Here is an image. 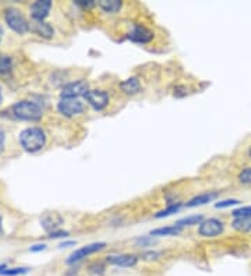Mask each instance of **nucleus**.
<instances>
[{
  "label": "nucleus",
  "mask_w": 251,
  "mask_h": 276,
  "mask_svg": "<svg viewBox=\"0 0 251 276\" xmlns=\"http://www.w3.org/2000/svg\"><path fill=\"white\" fill-rule=\"evenodd\" d=\"M18 140L24 151H27L29 154H35L45 147L46 134L41 127H28L21 131Z\"/></svg>",
  "instance_id": "nucleus-1"
},
{
  "label": "nucleus",
  "mask_w": 251,
  "mask_h": 276,
  "mask_svg": "<svg viewBox=\"0 0 251 276\" xmlns=\"http://www.w3.org/2000/svg\"><path fill=\"white\" fill-rule=\"evenodd\" d=\"M14 117L25 121H36L42 117V109L32 100H20L11 106Z\"/></svg>",
  "instance_id": "nucleus-2"
},
{
  "label": "nucleus",
  "mask_w": 251,
  "mask_h": 276,
  "mask_svg": "<svg viewBox=\"0 0 251 276\" xmlns=\"http://www.w3.org/2000/svg\"><path fill=\"white\" fill-rule=\"evenodd\" d=\"M4 18H6L7 25L13 29L14 32H17V34H21V35H22V34H25L28 29H29V24H28V21L25 20V17H24L22 13H21L20 10H17V8H6V11H4Z\"/></svg>",
  "instance_id": "nucleus-3"
},
{
  "label": "nucleus",
  "mask_w": 251,
  "mask_h": 276,
  "mask_svg": "<svg viewBox=\"0 0 251 276\" xmlns=\"http://www.w3.org/2000/svg\"><path fill=\"white\" fill-rule=\"evenodd\" d=\"M105 247H106V243H105V241H98V243H91V244H87V246H84V247L77 248V250H74V251L69 255V258L66 260V264H67V265H76V264H78L80 261H83L84 258L95 254V253L102 251Z\"/></svg>",
  "instance_id": "nucleus-4"
},
{
  "label": "nucleus",
  "mask_w": 251,
  "mask_h": 276,
  "mask_svg": "<svg viewBox=\"0 0 251 276\" xmlns=\"http://www.w3.org/2000/svg\"><path fill=\"white\" fill-rule=\"evenodd\" d=\"M85 109L84 102L76 98H60L57 102V110L66 117H74L81 114Z\"/></svg>",
  "instance_id": "nucleus-5"
},
{
  "label": "nucleus",
  "mask_w": 251,
  "mask_h": 276,
  "mask_svg": "<svg viewBox=\"0 0 251 276\" xmlns=\"http://www.w3.org/2000/svg\"><path fill=\"white\" fill-rule=\"evenodd\" d=\"M84 99L95 110H104L109 105V93L104 90H90L84 95Z\"/></svg>",
  "instance_id": "nucleus-6"
},
{
  "label": "nucleus",
  "mask_w": 251,
  "mask_h": 276,
  "mask_svg": "<svg viewBox=\"0 0 251 276\" xmlns=\"http://www.w3.org/2000/svg\"><path fill=\"white\" fill-rule=\"evenodd\" d=\"M223 222L216 219V218H209V219L202 220L198 226V234L202 237H216L223 233Z\"/></svg>",
  "instance_id": "nucleus-7"
},
{
  "label": "nucleus",
  "mask_w": 251,
  "mask_h": 276,
  "mask_svg": "<svg viewBox=\"0 0 251 276\" xmlns=\"http://www.w3.org/2000/svg\"><path fill=\"white\" fill-rule=\"evenodd\" d=\"M88 91H90L88 83L84 81V80H78V81H73V83L64 85L62 92H60V96L62 98H76V99H80V96H84Z\"/></svg>",
  "instance_id": "nucleus-8"
},
{
  "label": "nucleus",
  "mask_w": 251,
  "mask_h": 276,
  "mask_svg": "<svg viewBox=\"0 0 251 276\" xmlns=\"http://www.w3.org/2000/svg\"><path fill=\"white\" fill-rule=\"evenodd\" d=\"M106 262L119 268H132L137 265L138 257L132 254H112L106 257Z\"/></svg>",
  "instance_id": "nucleus-9"
},
{
  "label": "nucleus",
  "mask_w": 251,
  "mask_h": 276,
  "mask_svg": "<svg viewBox=\"0 0 251 276\" xmlns=\"http://www.w3.org/2000/svg\"><path fill=\"white\" fill-rule=\"evenodd\" d=\"M128 39L135 43H148L153 39V31L146 28L145 25L134 24L131 31L128 32Z\"/></svg>",
  "instance_id": "nucleus-10"
},
{
  "label": "nucleus",
  "mask_w": 251,
  "mask_h": 276,
  "mask_svg": "<svg viewBox=\"0 0 251 276\" xmlns=\"http://www.w3.org/2000/svg\"><path fill=\"white\" fill-rule=\"evenodd\" d=\"M52 8V1L50 0H38L31 4L29 11H31V17L35 21H43L49 15V11Z\"/></svg>",
  "instance_id": "nucleus-11"
},
{
  "label": "nucleus",
  "mask_w": 251,
  "mask_h": 276,
  "mask_svg": "<svg viewBox=\"0 0 251 276\" xmlns=\"http://www.w3.org/2000/svg\"><path fill=\"white\" fill-rule=\"evenodd\" d=\"M63 223V218L59 215V213L56 212H50V213H45L43 216L41 218V226L49 232V233H52V232H56L60 225Z\"/></svg>",
  "instance_id": "nucleus-12"
},
{
  "label": "nucleus",
  "mask_w": 251,
  "mask_h": 276,
  "mask_svg": "<svg viewBox=\"0 0 251 276\" xmlns=\"http://www.w3.org/2000/svg\"><path fill=\"white\" fill-rule=\"evenodd\" d=\"M29 29H31L34 34L42 36V38H45V39L52 38L53 34H55L53 27H52L49 22H45V21H35V20H32L31 24H29Z\"/></svg>",
  "instance_id": "nucleus-13"
},
{
  "label": "nucleus",
  "mask_w": 251,
  "mask_h": 276,
  "mask_svg": "<svg viewBox=\"0 0 251 276\" xmlns=\"http://www.w3.org/2000/svg\"><path fill=\"white\" fill-rule=\"evenodd\" d=\"M119 88L125 92L126 95H135L141 91V83L137 77H130L125 81H122L119 84Z\"/></svg>",
  "instance_id": "nucleus-14"
},
{
  "label": "nucleus",
  "mask_w": 251,
  "mask_h": 276,
  "mask_svg": "<svg viewBox=\"0 0 251 276\" xmlns=\"http://www.w3.org/2000/svg\"><path fill=\"white\" fill-rule=\"evenodd\" d=\"M218 197V192H204V194H200V195H195L194 198H191L188 201L186 206L188 208H194V206H200V205H205V204H208L211 201H214V199Z\"/></svg>",
  "instance_id": "nucleus-15"
},
{
  "label": "nucleus",
  "mask_w": 251,
  "mask_h": 276,
  "mask_svg": "<svg viewBox=\"0 0 251 276\" xmlns=\"http://www.w3.org/2000/svg\"><path fill=\"white\" fill-rule=\"evenodd\" d=\"M98 6L101 7V10H104L105 13L115 14V13L122 10L123 3L120 0H101V1H98Z\"/></svg>",
  "instance_id": "nucleus-16"
},
{
  "label": "nucleus",
  "mask_w": 251,
  "mask_h": 276,
  "mask_svg": "<svg viewBox=\"0 0 251 276\" xmlns=\"http://www.w3.org/2000/svg\"><path fill=\"white\" fill-rule=\"evenodd\" d=\"M183 229L177 227L176 225L173 226H163V227H158V229H153L151 232V236L152 237H165V236H177L180 233Z\"/></svg>",
  "instance_id": "nucleus-17"
},
{
  "label": "nucleus",
  "mask_w": 251,
  "mask_h": 276,
  "mask_svg": "<svg viewBox=\"0 0 251 276\" xmlns=\"http://www.w3.org/2000/svg\"><path fill=\"white\" fill-rule=\"evenodd\" d=\"M232 227L237 232H242V233L251 232V216H249V218H237L232 222Z\"/></svg>",
  "instance_id": "nucleus-18"
},
{
  "label": "nucleus",
  "mask_w": 251,
  "mask_h": 276,
  "mask_svg": "<svg viewBox=\"0 0 251 276\" xmlns=\"http://www.w3.org/2000/svg\"><path fill=\"white\" fill-rule=\"evenodd\" d=\"M202 220H204V216L202 215H191V216H186V218H183V219H179L174 225L177 227H183L186 226H193V225H200Z\"/></svg>",
  "instance_id": "nucleus-19"
},
{
  "label": "nucleus",
  "mask_w": 251,
  "mask_h": 276,
  "mask_svg": "<svg viewBox=\"0 0 251 276\" xmlns=\"http://www.w3.org/2000/svg\"><path fill=\"white\" fill-rule=\"evenodd\" d=\"M181 208V204L180 202H176V204H170V205H167L166 209H162L159 212L155 215V218L156 219H162V218H166V216H170V215H173V213L179 212Z\"/></svg>",
  "instance_id": "nucleus-20"
},
{
  "label": "nucleus",
  "mask_w": 251,
  "mask_h": 276,
  "mask_svg": "<svg viewBox=\"0 0 251 276\" xmlns=\"http://www.w3.org/2000/svg\"><path fill=\"white\" fill-rule=\"evenodd\" d=\"M11 67H13V59L8 55H4L0 52V74H4L7 71H10Z\"/></svg>",
  "instance_id": "nucleus-21"
},
{
  "label": "nucleus",
  "mask_w": 251,
  "mask_h": 276,
  "mask_svg": "<svg viewBox=\"0 0 251 276\" xmlns=\"http://www.w3.org/2000/svg\"><path fill=\"white\" fill-rule=\"evenodd\" d=\"M29 272V268H6L0 272L1 276H20Z\"/></svg>",
  "instance_id": "nucleus-22"
},
{
  "label": "nucleus",
  "mask_w": 251,
  "mask_h": 276,
  "mask_svg": "<svg viewBox=\"0 0 251 276\" xmlns=\"http://www.w3.org/2000/svg\"><path fill=\"white\" fill-rule=\"evenodd\" d=\"M232 216L237 219V218H249L251 216V205H247V206H242V208H239V209H235L233 212H232Z\"/></svg>",
  "instance_id": "nucleus-23"
},
{
  "label": "nucleus",
  "mask_w": 251,
  "mask_h": 276,
  "mask_svg": "<svg viewBox=\"0 0 251 276\" xmlns=\"http://www.w3.org/2000/svg\"><path fill=\"white\" fill-rule=\"evenodd\" d=\"M88 269H90L91 274H94V275L97 276H102L105 274V265L99 261L92 262L90 267H88Z\"/></svg>",
  "instance_id": "nucleus-24"
},
{
  "label": "nucleus",
  "mask_w": 251,
  "mask_h": 276,
  "mask_svg": "<svg viewBox=\"0 0 251 276\" xmlns=\"http://www.w3.org/2000/svg\"><path fill=\"white\" fill-rule=\"evenodd\" d=\"M237 204H240V199L228 198V199H223V201H219V202H216L215 208H218V209H223V208H229V206L237 205Z\"/></svg>",
  "instance_id": "nucleus-25"
},
{
  "label": "nucleus",
  "mask_w": 251,
  "mask_h": 276,
  "mask_svg": "<svg viewBox=\"0 0 251 276\" xmlns=\"http://www.w3.org/2000/svg\"><path fill=\"white\" fill-rule=\"evenodd\" d=\"M160 257V251H156V250H148V251H144L142 254H141V258L144 260V261H155V260H158Z\"/></svg>",
  "instance_id": "nucleus-26"
},
{
  "label": "nucleus",
  "mask_w": 251,
  "mask_h": 276,
  "mask_svg": "<svg viewBox=\"0 0 251 276\" xmlns=\"http://www.w3.org/2000/svg\"><path fill=\"white\" fill-rule=\"evenodd\" d=\"M239 182L243 184H251V168H246L239 173Z\"/></svg>",
  "instance_id": "nucleus-27"
},
{
  "label": "nucleus",
  "mask_w": 251,
  "mask_h": 276,
  "mask_svg": "<svg viewBox=\"0 0 251 276\" xmlns=\"http://www.w3.org/2000/svg\"><path fill=\"white\" fill-rule=\"evenodd\" d=\"M135 243L139 247H149V246H152L153 243H155V239H153L152 236H144V237H138L135 240Z\"/></svg>",
  "instance_id": "nucleus-28"
},
{
  "label": "nucleus",
  "mask_w": 251,
  "mask_h": 276,
  "mask_svg": "<svg viewBox=\"0 0 251 276\" xmlns=\"http://www.w3.org/2000/svg\"><path fill=\"white\" fill-rule=\"evenodd\" d=\"M67 236H69V232H63V230H56V232L49 233L50 239H63V237H67Z\"/></svg>",
  "instance_id": "nucleus-29"
},
{
  "label": "nucleus",
  "mask_w": 251,
  "mask_h": 276,
  "mask_svg": "<svg viewBox=\"0 0 251 276\" xmlns=\"http://www.w3.org/2000/svg\"><path fill=\"white\" fill-rule=\"evenodd\" d=\"M76 4H78V6H81L84 8H88L95 6V1H92V0H76Z\"/></svg>",
  "instance_id": "nucleus-30"
},
{
  "label": "nucleus",
  "mask_w": 251,
  "mask_h": 276,
  "mask_svg": "<svg viewBox=\"0 0 251 276\" xmlns=\"http://www.w3.org/2000/svg\"><path fill=\"white\" fill-rule=\"evenodd\" d=\"M46 248V244H43V243H39V244H34V246H31L29 247V251L31 253H41Z\"/></svg>",
  "instance_id": "nucleus-31"
},
{
  "label": "nucleus",
  "mask_w": 251,
  "mask_h": 276,
  "mask_svg": "<svg viewBox=\"0 0 251 276\" xmlns=\"http://www.w3.org/2000/svg\"><path fill=\"white\" fill-rule=\"evenodd\" d=\"M4 141H6V133L3 128L0 127V152L4 149Z\"/></svg>",
  "instance_id": "nucleus-32"
},
{
  "label": "nucleus",
  "mask_w": 251,
  "mask_h": 276,
  "mask_svg": "<svg viewBox=\"0 0 251 276\" xmlns=\"http://www.w3.org/2000/svg\"><path fill=\"white\" fill-rule=\"evenodd\" d=\"M70 246H76V241H64L62 244H59V247L60 248H66V247H70Z\"/></svg>",
  "instance_id": "nucleus-33"
},
{
  "label": "nucleus",
  "mask_w": 251,
  "mask_h": 276,
  "mask_svg": "<svg viewBox=\"0 0 251 276\" xmlns=\"http://www.w3.org/2000/svg\"><path fill=\"white\" fill-rule=\"evenodd\" d=\"M3 234V223H1V216H0V236Z\"/></svg>",
  "instance_id": "nucleus-34"
},
{
  "label": "nucleus",
  "mask_w": 251,
  "mask_h": 276,
  "mask_svg": "<svg viewBox=\"0 0 251 276\" xmlns=\"http://www.w3.org/2000/svg\"><path fill=\"white\" fill-rule=\"evenodd\" d=\"M1 38H3V29L0 27V42H1Z\"/></svg>",
  "instance_id": "nucleus-35"
},
{
  "label": "nucleus",
  "mask_w": 251,
  "mask_h": 276,
  "mask_svg": "<svg viewBox=\"0 0 251 276\" xmlns=\"http://www.w3.org/2000/svg\"><path fill=\"white\" fill-rule=\"evenodd\" d=\"M1 99H3V96H1V88H0V103H1Z\"/></svg>",
  "instance_id": "nucleus-36"
},
{
  "label": "nucleus",
  "mask_w": 251,
  "mask_h": 276,
  "mask_svg": "<svg viewBox=\"0 0 251 276\" xmlns=\"http://www.w3.org/2000/svg\"><path fill=\"white\" fill-rule=\"evenodd\" d=\"M249 156H250V159H251V148H250V151H249Z\"/></svg>",
  "instance_id": "nucleus-37"
}]
</instances>
